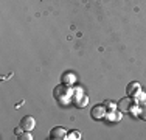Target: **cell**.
Returning <instances> with one entry per match:
<instances>
[{"mask_svg":"<svg viewBox=\"0 0 146 140\" xmlns=\"http://www.w3.org/2000/svg\"><path fill=\"white\" fill-rule=\"evenodd\" d=\"M72 93H73V87L67 86V84H58L53 90V97L58 101H61L62 104H67L72 101Z\"/></svg>","mask_w":146,"mask_h":140,"instance_id":"1","label":"cell"},{"mask_svg":"<svg viewBox=\"0 0 146 140\" xmlns=\"http://www.w3.org/2000/svg\"><path fill=\"white\" fill-rule=\"evenodd\" d=\"M67 134L68 132L65 131L64 128H61V126H54V128L50 131V134H48V139L50 140H65L67 139Z\"/></svg>","mask_w":146,"mask_h":140,"instance_id":"2","label":"cell"},{"mask_svg":"<svg viewBox=\"0 0 146 140\" xmlns=\"http://www.w3.org/2000/svg\"><path fill=\"white\" fill-rule=\"evenodd\" d=\"M106 114H107V109H106L104 104H96V106H93L92 111H90V115H92L93 120H103Z\"/></svg>","mask_w":146,"mask_h":140,"instance_id":"3","label":"cell"},{"mask_svg":"<svg viewBox=\"0 0 146 140\" xmlns=\"http://www.w3.org/2000/svg\"><path fill=\"white\" fill-rule=\"evenodd\" d=\"M140 90H141V84L138 81H131L129 84H127V87H126V95L129 98H134Z\"/></svg>","mask_w":146,"mask_h":140,"instance_id":"4","label":"cell"},{"mask_svg":"<svg viewBox=\"0 0 146 140\" xmlns=\"http://www.w3.org/2000/svg\"><path fill=\"white\" fill-rule=\"evenodd\" d=\"M20 126L23 128V131H33L34 126H36V120H34V117H31V115H25V117H22V120H20Z\"/></svg>","mask_w":146,"mask_h":140,"instance_id":"5","label":"cell"},{"mask_svg":"<svg viewBox=\"0 0 146 140\" xmlns=\"http://www.w3.org/2000/svg\"><path fill=\"white\" fill-rule=\"evenodd\" d=\"M121 117H123V112L113 109V111H107V114L104 115V120L106 121H118V120H121Z\"/></svg>","mask_w":146,"mask_h":140,"instance_id":"6","label":"cell"},{"mask_svg":"<svg viewBox=\"0 0 146 140\" xmlns=\"http://www.w3.org/2000/svg\"><path fill=\"white\" fill-rule=\"evenodd\" d=\"M61 83L62 84H67V86H73V84L76 83V76H75V73H72V72H65L64 75L61 76Z\"/></svg>","mask_w":146,"mask_h":140,"instance_id":"7","label":"cell"},{"mask_svg":"<svg viewBox=\"0 0 146 140\" xmlns=\"http://www.w3.org/2000/svg\"><path fill=\"white\" fill-rule=\"evenodd\" d=\"M131 103H132V100H129V97H127V98H121V101L118 103V107L121 109V112H127V111H129Z\"/></svg>","mask_w":146,"mask_h":140,"instance_id":"8","label":"cell"},{"mask_svg":"<svg viewBox=\"0 0 146 140\" xmlns=\"http://www.w3.org/2000/svg\"><path fill=\"white\" fill-rule=\"evenodd\" d=\"M82 95H84V90L81 87H73V93H72V104L75 103L76 100H79Z\"/></svg>","mask_w":146,"mask_h":140,"instance_id":"9","label":"cell"},{"mask_svg":"<svg viewBox=\"0 0 146 140\" xmlns=\"http://www.w3.org/2000/svg\"><path fill=\"white\" fill-rule=\"evenodd\" d=\"M89 104V98H87V95H82L79 100H76L75 103H73V106H76L78 109H81V107H84V106H87Z\"/></svg>","mask_w":146,"mask_h":140,"instance_id":"10","label":"cell"},{"mask_svg":"<svg viewBox=\"0 0 146 140\" xmlns=\"http://www.w3.org/2000/svg\"><path fill=\"white\" fill-rule=\"evenodd\" d=\"M132 101H135V103H145V101H146V93L143 92V89H141L137 95L132 98Z\"/></svg>","mask_w":146,"mask_h":140,"instance_id":"11","label":"cell"},{"mask_svg":"<svg viewBox=\"0 0 146 140\" xmlns=\"http://www.w3.org/2000/svg\"><path fill=\"white\" fill-rule=\"evenodd\" d=\"M138 118L146 120V101L145 103H140V107H138Z\"/></svg>","mask_w":146,"mask_h":140,"instance_id":"12","label":"cell"},{"mask_svg":"<svg viewBox=\"0 0 146 140\" xmlns=\"http://www.w3.org/2000/svg\"><path fill=\"white\" fill-rule=\"evenodd\" d=\"M67 139H73V140H79V139H81V132H79V131H70V132H68V134H67Z\"/></svg>","mask_w":146,"mask_h":140,"instance_id":"13","label":"cell"},{"mask_svg":"<svg viewBox=\"0 0 146 140\" xmlns=\"http://www.w3.org/2000/svg\"><path fill=\"white\" fill-rule=\"evenodd\" d=\"M19 140H33V135H31V131H25L17 137Z\"/></svg>","mask_w":146,"mask_h":140,"instance_id":"14","label":"cell"},{"mask_svg":"<svg viewBox=\"0 0 146 140\" xmlns=\"http://www.w3.org/2000/svg\"><path fill=\"white\" fill-rule=\"evenodd\" d=\"M103 104L106 106V109H107V111H113V109H117V104L113 103V101H110V100H106Z\"/></svg>","mask_w":146,"mask_h":140,"instance_id":"15","label":"cell"},{"mask_svg":"<svg viewBox=\"0 0 146 140\" xmlns=\"http://www.w3.org/2000/svg\"><path fill=\"white\" fill-rule=\"evenodd\" d=\"M22 131H23L22 126H17V128L14 129V134H16V135H20V134H22Z\"/></svg>","mask_w":146,"mask_h":140,"instance_id":"16","label":"cell"}]
</instances>
